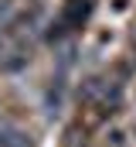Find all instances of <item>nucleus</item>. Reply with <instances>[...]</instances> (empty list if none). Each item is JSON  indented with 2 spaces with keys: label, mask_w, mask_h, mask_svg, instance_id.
Wrapping results in <instances>:
<instances>
[{
  "label": "nucleus",
  "mask_w": 136,
  "mask_h": 147,
  "mask_svg": "<svg viewBox=\"0 0 136 147\" xmlns=\"http://www.w3.org/2000/svg\"><path fill=\"white\" fill-rule=\"evenodd\" d=\"M92 14V0H68L61 7V24L65 28H82Z\"/></svg>",
  "instance_id": "f257e3e1"
},
{
  "label": "nucleus",
  "mask_w": 136,
  "mask_h": 147,
  "mask_svg": "<svg viewBox=\"0 0 136 147\" xmlns=\"http://www.w3.org/2000/svg\"><path fill=\"white\" fill-rule=\"evenodd\" d=\"M0 147H31V137H27L21 127L3 123V127H0Z\"/></svg>",
  "instance_id": "f03ea898"
},
{
  "label": "nucleus",
  "mask_w": 136,
  "mask_h": 147,
  "mask_svg": "<svg viewBox=\"0 0 136 147\" xmlns=\"http://www.w3.org/2000/svg\"><path fill=\"white\" fill-rule=\"evenodd\" d=\"M10 14V0H0V17H7Z\"/></svg>",
  "instance_id": "7ed1b4c3"
},
{
  "label": "nucleus",
  "mask_w": 136,
  "mask_h": 147,
  "mask_svg": "<svg viewBox=\"0 0 136 147\" xmlns=\"http://www.w3.org/2000/svg\"><path fill=\"white\" fill-rule=\"evenodd\" d=\"M68 147H75V140H68Z\"/></svg>",
  "instance_id": "20e7f679"
}]
</instances>
